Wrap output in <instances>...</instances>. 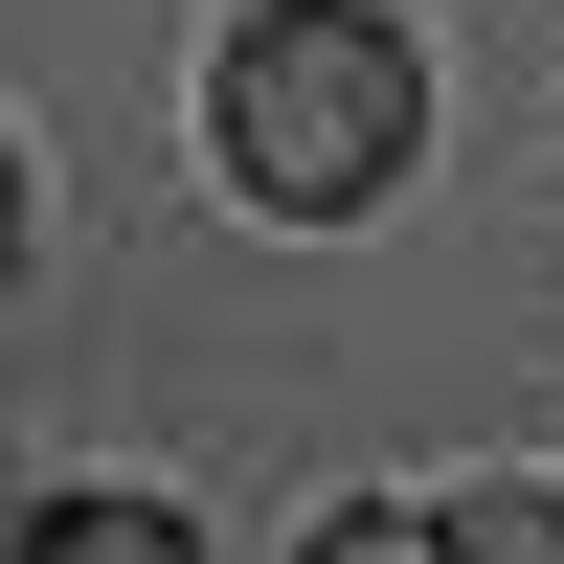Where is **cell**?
<instances>
[{
  "instance_id": "cell-1",
  "label": "cell",
  "mask_w": 564,
  "mask_h": 564,
  "mask_svg": "<svg viewBox=\"0 0 564 564\" xmlns=\"http://www.w3.org/2000/svg\"><path fill=\"white\" fill-rule=\"evenodd\" d=\"M406 135H430V68H406L384 0H249L226 68H204V159L271 226H361L406 181Z\"/></svg>"
},
{
  "instance_id": "cell-4",
  "label": "cell",
  "mask_w": 564,
  "mask_h": 564,
  "mask_svg": "<svg viewBox=\"0 0 564 564\" xmlns=\"http://www.w3.org/2000/svg\"><path fill=\"white\" fill-rule=\"evenodd\" d=\"M294 564H430V520H384V497H339V520H316Z\"/></svg>"
},
{
  "instance_id": "cell-3",
  "label": "cell",
  "mask_w": 564,
  "mask_h": 564,
  "mask_svg": "<svg viewBox=\"0 0 564 564\" xmlns=\"http://www.w3.org/2000/svg\"><path fill=\"white\" fill-rule=\"evenodd\" d=\"M430 564H564V497H542V475H475V497H430Z\"/></svg>"
},
{
  "instance_id": "cell-5",
  "label": "cell",
  "mask_w": 564,
  "mask_h": 564,
  "mask_svg": "<svg viewBox=\"0 0 564 564\" xmlns=\"http://www.w3.org/2000/svg\"><path fill=\"white\" fill-rule=\"evenodd\" d=\"M0 271H23V135H0Z\"/></svg>"
},
{
  "instance_id": "cell-2",
  "label": "cell",
  "mask_w": 564,
  "mask_h": 564,
  "mask_svg": "<svg viewBox=\"0 0 564 564\" xmlns=\"http://www.w3.org/2000/svg\"><path fill=\"white\" fill-rule=\"evenodd\" d=\"M0 564H204V542H181L159 497H23V542H0Z\"/></svg>"
}]
</instances>
